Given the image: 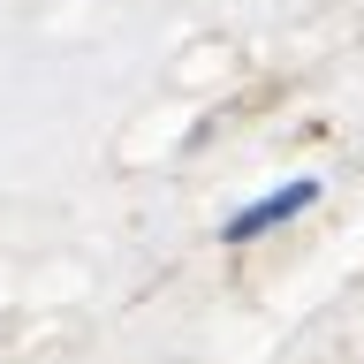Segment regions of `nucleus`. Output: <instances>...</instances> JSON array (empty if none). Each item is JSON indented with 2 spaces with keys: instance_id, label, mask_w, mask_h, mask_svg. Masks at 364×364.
Segmentation results:
<instances>
[{
  "instance_id": "obj_1",
  "label": "nucleus",
  "mask_w": 364,
  "mask_h": 364,
  "mask_svg": "<svg viewBox=\"0 0 364 364\" xmlns=\"http://www.w3.org/2000/svg\"><path fill=\"white\" fill-rule=\"evenodd\" d=\"M318 205V175H289V182H273L266 198H250L235 205L220 220V243H250V235H273V228H289L296 213H311Z\"/></svg>"
}]
</instances>
